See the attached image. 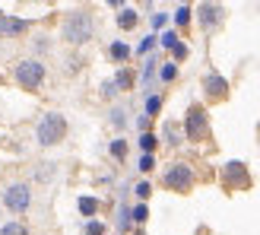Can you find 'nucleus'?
I'll return each instance as SVG.
<instances>
[{
	"mask_svg": "<svg viewBox=\"0 0 260 235\" xmlns=\"http://www.w3.org/2000/svg\"><path fill=\"white\" fill-rule=\"evenodd\" d=\"M92 32H95V22H92V16H89L86 10H73L70 16L63 19V38H67V42H73V45L89 42V38H92Z\"/></svg>",
	"mask_w": 260,
	"mask_h": 235,
	"instance_id": "1",
	"label": "nucleus"
},
{
	"mask_svg": "<svg viewBox=\"0 0 260 235\" xmlns=\"http://www.w3.org/2000/svg\"><path fill=\"white\" fill-rule=\"evenodd\" d=\"M95 210H99V203H95L92 197H80V213H83V216H92Z\"/></svg>",
	"mask_w": 260,
	"mask_h": 235,
	"instance_id": "12",
	"label": "nucleus"
},
{
	"mask_svg": "<svg viewBox=\"0 0 260 235\" xmlns=\"http://www.w3.org/2000/svg\"><path fill=\"white\" fill-rule=\"evenodd\" d=\"M178 76V67L175 64H168V67H162V80H175Z\"/></svg>",
	"mask_w": 260,
	"mask_h": 235,
	"instance_id": "16",
	"label": "nucleus"
},
{
	"mask_svg": "<svg viewBox=\"0 0 260 235\" xmlns=\"http://www.w3.org/2000/svg\"><path fill=\"white\" fill-rule=\"evenodd\" d=\"M165 185L172 188V191H190V185H193V172H190V165H184V162L172 165V168L165 172Z\"/></svg>",
	"mask_w": 260,
	"mask_h": 235,
	"instance_id": "5",
	"label": "nucleus"
},
{
	"mask_svg": "<svg viewBox=\"0 0 260 235\" xmlns=\"http://www.w3.org/2000/svg\"><path fill=\"white\" fill-rule=\"evenodd\" d=\"M162 45H165V48H175V45H178V35H175V32H165V35H162Z\"/></svg>",
	"mask_w": 260,
	"mask_h": 235,
	"instance_id": "19",
	"label": "nucleus"
},
{
	"mask_svg": "<svg viewBox=\"0 0 260 235\" xmlns=\"http://www.w3.org/2000/svg\"><path fill=\"white\" fill-rule=\"evenodd\" d=\"M146 216H149V210H146V207H137V210H134V219H137V223H146Z\"/></svg>",
	"mask_w": 260,
	"mask_h": 235,
	"instance_id": "17",
	"label": "nucleus"
},
{
	"mask_svg": "<svg viewBox=\"0 0 260 235\" xmlns=\"http://www.w3.org/2000/svg\"><path fill=\"white\" fill-rule=\"evenodd\" d=\"M149 191H152V188L146 185V181H140V185H137V197H143V200H146V197H149Z\"/></svg>",
	"mask_w": 260,
	"mask_h": 235,
	"instance_id": "21",
	"label": "nucleus"
},
{
	"mask_svg": "<svg viewBox=\"0 0 260 235\" xmlns=\"http://www.w3.org/2000/svg\"><path fill=\"white\" fill-rule=\"evenodd\" d=\"M127 54H130V48H127V45H121V42H114V45H111V57H114V61H124Z\"/></svg>",
	"mask_w": 260,
	"mask_h": 235,
	"instance_id": "13",
	"label": "nucleus"
},
{
	"mask_svg": "<svg viewBox=\"0 0 260 235\" xmlns=\"http://www.w3.org/2000/svg\"><path fill=\"white\" fill-rule=\"evenodd\" d=\"M200 13H203V25H206V29H213V22H219V19H222V7H213V4H203L200 7Z\"/></svg>",
	"mask_w": 260,
	"mask_h": 235,
	"instance_id": "8",
	"label": "nucleus"
},
{
	"mask_svg": "<svg viewBox=\"0 0 260 235\" xmlns=\"http://www.w3.org/2000/svg\"><path fill=\"white\" fill-rule=\"evenodd\" d=\"M118 25H121V29H134V25H137V13L134 10H124L121 16H118Z\"/></svg>",
	"mask_w": 260,
	"mask_h": 235,
	"instance_id": "10",
	"label": "nucleus"
},
{
	"mask_svg": "<svg viewBox=\"0 0 260 235\" xmlns=\"http://www.w3.org/2000/svg\"><path fill=\"white\" fill-rule=\"evenodd\" d=\"M159 108H162V99H159V96H149V99H146V111H149V114H155Z\"/></svg>",
	"mask_w": 260,
	"mask_h": 235,
	"instance_id": "14",
	"label": "nucleus"
},
{
	"mask_svg": "<svg viewBox=\"0 0 260 235\" xmlns=\"http://www.w3.org/2000/svg\"><path fill=\"white\" fill-rule=\"evenodd\" d=\"M0 235H29V229H25L22 223H7L4 229H0Z\"/></svg>",
	"mask_w": 260,
	"mask_h": 235,
	"instance_id": "11",
	"label": "nucleus"
},
{
	"mask_svg": "<svg viewBox=\"0 0 260 235\" xmlns=\"http://www.w3.org/2000/svg\"><path fill=\"white\" fill-rule=\"evenodd\" d=\"M175 19H178L181 25H184V22L190 19V7H181V10H178V16H175Z\"/></svg>",
	"mask_w": 260,
	"mask_h": 235,
	"instance_id": "23",
	"label": "nucleus"
},
{
	"mask_svg": "<svg viewBox=\"0 0 260 235\" xmlns=\"http://www.w3.org/2000/svg\"><path fill=\"white\" fill-rule=\"evenodd\" d=\"M4 203L10 207L13 213H25V210H29V203H32V191H29V185H22V181H16V185H7V191H4Z\"/></svg>",
	"mask_w": 260,
	"mask_h": 235,
	"instance_id": "4",
	"label": "nucleus"
},
{
	"mask_svg": "<svg viewBox=\"0 0 260 235\" xmlns=\"http://www.w3.org/2000/svg\"><path fill=\"white\" fill-rule=\"evenodd\" d=\"M35 137H38L42 146H54V143H60L63 137H67V118L57 114V111H48L42 121H38Z\"/></svg>",
	"mask_w": 260,
	"mask_h": 235,
	"instance_id": "2",
	"label": "nucleus"
},
{
	"mask_svg": "<svg viewBox=\"0 0 260 235\" xmlns=\"http://www.w3.org/2000/svg\"><path fill=\"white\" fill-rule=\"evenodd\" d=\"M111 153L118 156V159H124V153H127V146H124L121 140H114V143H111Z\"/></svg>",
	"mask_w": 260,
	"mask_h": 235,
	"instance_id": "18",
	"label": "nucleus"
},
{
	"mask_svg": "<svg viewBox=\"0 0 260 235\" xmlns=\"http://www.w3.org/2000/svg\"><path fill=\"white\" fill-rule=\"evenodd\" d=\"M86 235H105V226L102 223H86Z\"/></svg>",
	"mask_w": 260,
	"mask_h": 235,
	"instance_id": "15",
	"label": "nucleus"
},
{
	"mask_svg": "<svg viewBox=\"0 0 260 235\" xmlns=\"http://www.w3.org/2000/svg\"><path fill=\"white\" fill-rule=\"evenodd\" d=\"M140 146H143V150H152V146H155V137H152V134H143V137H140Z\"/></svg>",
	"mask_w": 260,
	"mask_h": 235,
	"instance_id": "20",
	"label": "nucleus"
},
{
	"mask_svg": "<svg viewBox=\"0 0 260 235\" xmlns=\"http://www.w3.org/2000/svg\"><path fill=\"white\" fill-rule=\"evenodd\" d=\"M0 32H4V35H19V32H25V22L22 19H4V16H0Z\"/></svg>",
	"mask_w": 260,
	"mask_h": 235,
	"instance_id": "9",
	"label": "nucleus"
},
{
	"mask_svg": "<svg viewBox=\"0 0 260 235\" xmlns=\"http://www.w3.org/2000/svg\"><path fill=\"white\" fill-rule=\"evenodd\" d=\"M13 76H16V83L22 89H38L45 83V64L42 61H22V64H16Z\"/></svg>",
	"mask_w": 260,
	"mask_h": 235,
	"instance_id": "3",
	"label": "nucleus"
},
{
	"mask_svg": "<svg viewBox=\"0 0 260 235\" xmlns=\"http://www.w3.org/2000/svg\"><path fill=\"white\" fill-rule=\"evenodd\" d=\"M225 80H222V76H216V73H210V76H206V93H210L213 99H222L225 96Z\"/></svg>",
	"mask_w": 260,
	"mask_h": 235,
	"instance_id": "7",
	"label": "nucleus"
},
{
	"mask_svg": "<svg viewBox=\"0 0 260 235\" xmlns=\"http://www.w3.org/2000/svg\"><path fill=\"white\" fill-rule=\"evenodd\" d=\"M187 137H190V140L206 137V111H203L200 105H193V108L187 111Z\"/></svg>",
	"mask_w": 260,
	"mask_h": 235,
	"instance_id": "6",
	"label": "nucleus"
},
{
	"mask_svg": "<svg viewBox=\"0 0 260 235\" xmlns=\"http://www.w3.org/2000/svg\"><path fill=\"white\" fill-rule=\"evenodd\" d=\"M152 165H155V159H152V156L146 153V156H143V159H140V168H143V172H149Z\"/></svg>",
	"mask_w": 260,
	"mask_h": 235,
	"instance_id": "22",
	"label": "nucleus"
}]
</instances>
